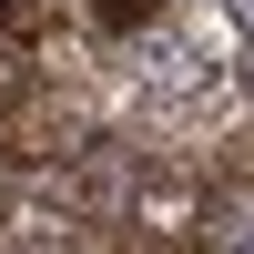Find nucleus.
I'll use <instances>...</instances> for the list:
<instances>
[{"label":"nucleus","mask_w":254,"mask_h":254,"mask_svg":"<svg viewBox=\"0 0 254 254\" xmlns=\"http://www.w3.org/2000/svg\"><path fill=\"white\" fill-rule=\"evenodd\" d=\"M132 10H153V0H102V20H132Z\"/></svg>","instance_id":"obj_1"}]
</instances>
